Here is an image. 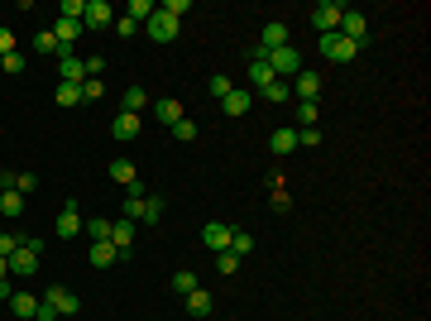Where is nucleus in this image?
Returning a JSON list of instances; mask_svg holds the SVG:
<instances>
[{
  "instance_id": "nucleus-1",
  "label": "nucleus",
  "mask_w": 431,
  "mask_h": 321,
  "mask_svg": "<svg viewBox=\"0 0 431 321\" xmlns=\"http://www.w3.org/2000/svg\"><path fill=\"white\" fill-rule=\"evenodd\" d=\"M317 53L331 58V63H350L359 48H354V44L345 39V34H340V29H336V34H317Z\"/></svg>"
},
{
  "instance_id": "nucleus-2",
  "label": "nucleus",
  "mask_w": 431,
  "mask_h": 321,
  "mask_svg": "<svg viewBox=\"0 0 431 321\" xmlns=\"http://www.w3.org/2000/svg\"><path fill=\"white\" fill-rule=\"evenodd\" d=\"M264 58H269V67H273V77H278V81H283V77H297V72L307 67L293 44H288V48H273V53H264Z\"/></svg>"
},
{
  "instance_id": "nucleus-3",
  "label": "nucleus",
  "mask_w": 431,
  "mask_h": 321,
  "mask_svg": "<svg viewBox=\"0 0 431 321\" xmlns=\"http://www.w3.org/2000/svg\"><path fill=\"white\" fill-rule=\"evenodd\" d=\"M340 15H345V5L321 0V5L312 10V29H317V34H336V29H340Z\"/></svg>"
},
{
  "instance_id": "nucleus-4",
  "label": "nucleus",
  "mask_w": 431,
  "mask_h": 321,
  "mask_svg": "<svg viewBox=\"0 0 431 321\" xmlns=\"http://www.w3.org/2000/svg\"><path fill=\"white\" fill-rule=\"evenodd\" d=\"M340 34H345V39H350L354 48H364V44H369V39H374V34H369V20H364V15H359V10H345V15H340Z\"/></svg>"
},
{
  "instance_id": "nucleus-5",
  "label": "nucleus",
  "mask_w": 431,
  "mask_h": 321,
  "mask_svg": "<svg viewBox=\"0 0 431 321\" xmlns=\"http://www.w3.org/2000/svg\"><path fill=\"white\" fill-rule=\"evenodd\" d=\"M149 39H154V44H173V39H178V29H183V20H173V15H163V10H154V15H149Z\"/></svg>"
},
{
  "instance_id": "nucleus-6",
  "label": "nucleus",
  "mask_w": 431,
  "mask_h": 321,
  "mask_svg": "<svg viewBox=\"0 0 431 321\" xmlns=\"http://www.w3.org/2000/svg\"><path fill=\"white\" fill-rule=\"evenodd\" d=\"M44 302L53 307L58 317H77L81 312V302H77V293H67L62 283H48V293H44Z\"/></svg>"
},
{
  "instance_id": "nucleus-7",
  "label": "nucleus",
  "mask_w": 431,
  "mask_h": 321,
  "mask_svg": "<svg viewBox=\"0 0 431 321\" xmlns=\"http://www.w3.org/2000/svg\"><path fill=\"white\" fill-rule=\"evenodd\" d=\"M110 244H115V254H120V259H125V254H135V221L115 216V221H110Z\"/></svg>"
},
{
  "instance_id": "nucleus-8",
  "label": "nucleus",
  "mask_w": 431,
  "mask_h": 321,
  "mask_svg": "<svg viewBox=\"0 0 431 321\" xmlns=\"http://www.w3.org/2000/svg\"><path fill=\"white\" fill-rule=\"evenodd\" d=\"M81 25H86V29H110V25H115V10H110L106 0H86V10H81Z\"/></svg>"
},
{
  "instance_id": "nucleus-9",
  "label": "nucleus",
  "mask_w": 431,
  "mask_h": 321,
  "mask_svg": "<svg viewBox=\"0 0 431 321\" xmlns=\"http://www.w3.org/2000/svg\"><path fill=\"white\" fill-rule=\"evenodd\" d=\"M230 235H235V230H230L225 221H206V225H201V244H211L216 254H220V249H230Z\"/></svg>"
},
{
  "instance_id": "nucleus-10",
  "label": "nucleus",
  "mask_w": 431,
  "mask_h": 321,
  "mask_svg": "<svg viewBox=\"0 0 431 321\" xmlns=\"http://www.w3.org/2000/svg\"><path fill=\"white\" fill-rule=\"evenodd\" d=\"M249 81H254L259 91H264L269 81H278V77H273V67H269V58H264V48H254V53H249Z\"/></svg>"
},
{
  "instance_id": "nucleus-11",
  "label": "nucleus",
  "mask_w": 431,
  "mask_h": 321,
  "mask_svg": "<svg viewBox=\"0 0 431 321\" xmlns=\"http://www.w3.org/2000/svg\"><path fill=\"white\" fill-rule=\"evenodd\" d=\"M293 91H297V101H317V91H321V72H312V67H302L293 81Z\"/></svg>"
},
{
  "instance_id": "nucleus-12",
  "label": "nucleus",
  "mask_w": 431,
  "mask_h": 321,
  "mask_svg": "<svg viewBox=\"0 0 431 321\" xmlns=\"http://www.w3.org/2000/svg\"><path fill=\"white\" fill-rule=\"evenodd\" d=\"M81 225H86V221L77 216V202H67V207L58 211V235H62V240H72V235H81Z\"/></svg>"
},
{
  "instance_id": "nucleus-13",
  "label": "nucleus",
  "mask_w": 431,
  "mask_h": 321,
  "mask_svg": "<svg viewBox=\"0 0 431 321\" xmlns=\"http://www.w3.org/2000/svg\"><path fill=\"white\" fill-rule=\"evenodd\" d=\"M259 48H264V53L288 48V25H283V20H269V25H264V39H259Z\"/></svg>"
},
{
  "instance_id": "nucleus-14",
  "label": "nucleus",
  "mask_w": 431,
  "mask_h": 321,
  "mask_svg": "<svg viewBox=\"0 0 431 321\" xmlns=\"http://www.w3.org/2000/svg\"><path fill=\"white\" fill-rule=\"evenodd\" d=\"M58 81L81 86V81H86V63H81V58H58Z\"/></svg>"
},
{
  "instance_id": "nucleus-15",
  "label": "nucleus",
  "mask_w": 431,
  "mask_h": 321,
  "mask_svg": "<svg viewBox=\"0 0 431 321\" xmlns=\"http://www.w3.org/2000/svg\"><path fill=\"white\" fill-rule=\"evenodd\" d=\"M110 134H115L120 144H130V139L139 134V115H130V110H120V115L110 120Z\"/></svg>"
},
{
  "instance_id": "nucleus-16",
  "label": "nucleus",
  "mask_w": 431,
  "mask_h": 321,
  "mask_svg": "<svg viewBox=\"0 0 431 321\" xmlns=\"http://www.w3.org/2000/svg\"><path fill=\"white\" fill-rule=\"evenodd\" d=\"M249 106H254V91H230V96L220 101V110H225L230 120H240V115H249Z\"/></svg>"
},
{
  "instance_id": "nucleus-17",
  "label": "nucleus",
  "mask_w": 431,
  "mask_h": 321,
  "mask_svg": "<svg viewBox=\"0 0 431 321\" xmlns=\"http://www.w3.org/2000/svg\"><path fill=\"white\" fill-rule=\"evenodd\" d=\"M183 302H187V312H192V317H211V312H216V297L206 293V288H192V293L183 297Z\"/></svg>"
},
{
  "instance_id": "nucleus-18",
  "label": "nucleus",
  "mask_w": 431,
  "mask_h": 321,
  "mask_svg": "<svg viewBox=\"0 0 431 321\" xmlns=\"http://www.w3.org/2000/svg\"><path fill=\"white\" fill-rule=\"evenodd\" d=\"M293 149H297V130H273L269 134V154L273 159H288Z\"/></svg>"
},
{
  "instance_id": "nucleus-19",
  "label": "nucleus",
  "mask_w": 431,
  "mask_h": 321,
  "mask_svg": "<svg viewBox=\"0 0 431 321\" xmlns=\"http://www.w3.org/2000/svg\"><path fill=\"white\" fill-rule=\"evenodd\" d=\"M154 120H159V125H168V130H173V125L183 120V101H173V96H168V101H154Z\"/></svg>"
},
{
  "instance_id": "nucleus-20",
  "label": "nucleus",
  "mask_w": 431,
  "mask_h": 321,
  "mask_svg": "<svg viewBox=\"0 0 431 321\" xmlns=\"http://www.w3.org/2000/svg\"><path fill=\"white\" fill-rule=\"evenodd\" d=\"M86 259H91V268H110L120 254H115V244H110V240H96L91 249H86Z\"/></svg>"
},
{
  "instance_id": "nucleus-21",
  "label": "nucleus",
  "mask_w": 431,
  "mask_h": 321,
  "mask_svg": "<svg viewBox=\"0 0 431 321\" xmlns=\"http://www.w3.org/2000/svg\"><path fill=\"white\" fill-rule=\"evenodd\" d=\"M0 211L10 216V221H20V216H25V192L5 188V192H0Z\"/></svg>"
},
{
  "instance_id": "nucleus-22",
  "label": "nucleus",
  "mask_w": 431,
  "mask_h": 321,
  "mask_svg": "<svg viewBox=\"0 0 431 321\" xmlns=\"http://www.w3.org/2000/svg\"><path fill=\"white\" fill-rule=\"evenodd\" d=\"M144 106H149V91H144V86H130V91H120V110H130V115H139Z\"/></svg>"
},
{
  "instance_id": "nucleus-23",
  "label": "nucleus",
  "mask_w": 431,
  "mask_h": 321,
  "mask_svg": "<svg viewBox=\"0 0 431 321\" xmlns=\"http://www.w3.org/2000/svg\"><path fill=\"white\" fill-rule=\"evenodd\" d=\"M10 312L29 321L34 312H39V297H34V293H10Z\"/></svg>"
},
{
  "instance_id": "nucleus-24",
  "label": "nucleus",
  "mask_w": 431,
  "mask_h": 321,
  "mask_svg": "<svg viewBox=\"0 0 431 321\" xmlns=\"http://www.w3.org/2000/svg\"><path fill=\"white\" fill-rule=\"evenodd\" d=\"M135 178H139V173H135V163H130V159H115V163H110V183H120V188H130Z\"/></svg>"
},
{
  "instance_id": "nucleus-25",
  "label": "nucleus",
  "mask_w": 431,
  "mask_h": 321,
  "mask_svg": "<svg viewBox=\"0 0 431 321\" xmlns=\"http://www.w3.org/2000/svg\"><path fill=\"white\" fill-rule=\"evenodd\" d=\"M159 5H149V0H130L125 5V20H135V25H149V15H154Z\"/></svg>"
},
{
  "instance_id": "nucleus-26",
  "label": "nucleus",
  "mask_w": 431,
  "mask_h": 321,
  "mask_svg": "<svg viewBox=\"0 0 431 321\" xmlns=\"http://www.w3.org/2000/svg\"><path fill=\"white\" fill-rule=\"evenodd\" d=\"M139 221H144V225H159V221H163V197H144V211H139Z\"/></svg>"
},
{
  "instance_id": "nucleus-27",
  "label": "nucleus",
  "mask_w": 431,
  "mask_h": 321,
  "mask_svg": "<svg viewBox=\"0 0 431 321\" xmlns=\"http://www.w3.org/2000/svg\"><path fill=\"white\" fill-rule=\"evenodd\" d=\"M206 86H211V96H216V101H225V96L235 91V81L225 77V72H211V81H206Z\"/></svg>"
},
{
  "instance_id": "nucleus-28",
  "label": "nucleus",
  "mask_w": 431,
  "mask_h": 321,
  "mask_svg": "<svg viewBox=\"0 0 431 321\" xmlns=\"http://www.w3.org/2000/svg\"><path fill=\"white\" fill-rule=\"evenodd\" d=\"M216 268H220L225 278H235V273H240V254H230V249H220V254H216Z\"/></svg>"
},
{
  "instance_id": "nucleus-29",
  "label": "nucleus",
  "mask_w": 431,
  "mask_h": 321,
  "mask_svg": "<svg viewBox=\"0 0 431 321\" xmlns=\"http://www.w3.org/2000/svg\"><path fill=\"white\" fill-rule=\"evenodd\" d=\"M192 288H197V273H192V268H178V273H173V293L187 297Z\"/></svg>"
},
{
  "instance_id": "nucleus-30",
  "label": "nucleus",
  "mask_w": 431,
  "mask_h": 321,
  "mask_svg": "<svg viewBox=\"0 0 431 321\" xmlns=\"http://www.w3.org/2000/svg\"><path fill=\"white\" fill-rule=\"evenodd\" d=\"M101 96H106V81H101V77L81 81V101H101Z\"/></svg>"
},
{
  "instance_id": "nucleus-31",
  "label": "nucleus",
  "mask_w": 431,
  "mask_h": 321,
  "mask_svg": "<svg viewBox=\"0 0 431 321\" xmlns=\"http://www.w3.org/2000/svg\"><path fill=\"white\" fill-rule=\"evenodd\" d=\"M249 249H254V235H249V230H235V235H230V254H249Z\"/></svg>"
},
{
  "instance_id": "nucleus-32",
  "label": "nucleus",
  "mask_w": 431,
  "mask_h": 321,
  "mask_svg": "<svg viewBox=\"0 0 431 321\" xmlns=\"http://www.w3.org/2000/svg\"><path fill=\"white\" fill-rule=\"evenodd\" d=\"M53 96H58V106H77V101H81V86H67V81H58Z\"/></svg>"
},
{
  "instance_id": "nucleus-33",
  "label": "nucleus",
  "mask_w": 431,
  "mask_h": 321,
  "mask_svg": "<svg viewBox=\"0 0 431 321\" xmlns=\"http://www.w3.org/2000/svg\"><path fill=\"white\" fill-rule=\"evenodd\" d=\"M317 125V101H297V130Z\"/></svg>"
},
{
  "instance_id": "nucleus-34",
  "label": "nucleus",
  "mask_w": 431,
  "mask_h": 321,
  "mask_svg": "<svg viewBox=\"0 0 431 321\" xmlns=\"http://www.w3.org/2000/svg\"><path fill=\"white\" fill-rule=\"evenodd\" d=\"M173 139H183V144H192V139H197V120H187V115H183V120L173 125Z\"/></svg>"
},
{
  "instance_id": "nucleus-35",
  "label": "nucleus",
  "mask_w": 431,
  "mask_h": 321,
  "mask_svg": "<svg viewBox=\"0 0 431 321\" xmlns=\"http://www.w3.org/2000/svg\"><path fill=\"white\" fill-rule=\"evenodd\" d=\"M34 48H39V53H58V39H53V29H39V34H34Z\"/></svg>"
},
{
  "instance_id": "nucleus-36",
  "label": "nucleus",
  "mask_w": 431,
  "mask_h": 321,
  "mask_svg": "<svg viewBox=\"0 0 431 321\" xmlns=\"http://www.w3.org/2000/svg\"><path fill=\"white\" fill-rule=\"evenodd\" d=\"M259 96H269V101H288V96H293V86H288V81H269Z\"/></svg>"
},
{
  "instance_id": "nucleus-37",
  "label": "nucleus",
  "mask_w": 431,
  "mask_h": 321,
  "mask_svg": "<svg viewBox=\"0 0 431 321\" xmlns=\"http://www.w3.org/2000/svg\"><path fill=\"white\" fill-rule=\"evenodd\" d=\"M81 230H86L91 240H110V221H101V216H96V221H86Z\"/></svg>"
},
{
  "instance_id": "nucleus-38",
  "label": "nucleus",
  "mask_w": 431,
  "mask_h": 321,
  "mask_svg": "<svg viewBox=\"0 0 431 321\" xmlns=\"http://www.w3.org/2000/svg\"><path fill=\"white\" fill-rule=\"evenodd\" d=\"M159 10H163V15H173V20H183V15L192 10V0H163Z\"/></svg>"
},
{
  "instance_id": "nucleus-39",
  "label": "nucleus",
  "mask_w": 431,
  "mask_h": 321,
  "mask_svg": "<svg viewBox=\"0 0 431 321\" xmlns=\"http://www.w3.org/2000/svg\"><path fill=\"white\" fill-rule=\"evenodd\" d=\"M81 10H86V0H62V5H58L62 20H81Z\"/></svg>"
},
{
  "instance_id": "nucleus-40",
  "label": "nucleus",
  "mask_w": 431,
  "mask_h": 321,
  "mask_svg": "<svg viewBox=\"0 0 431 321\" xmlns=\"http://www.w3.org/2000/svg\"><path fill=\"white\" fill-rule=\"evenodd\" d=\"M0 67H5L10 77H20V72H25V53H5V58H0Z\"/></svg>"
},
{
  "instance_id": "nucleus-41",
  "label": "nucleus",
  "mask_w": 431,
  "mask_h": 321,
  "mask_svg": "<svg viewBox=\"0 0 431 321\" xmlns=\"http://www.w3.org/2000/svg\"><path fill=\"white\" fill-rule=\"evenodd\" d=\"M297 144H307V149H317V144H321V130H317V125H307V130H297Z\"/></svg>"
},
{
  "instance_id": "nucleus-42",
  "label": "nucleus",
  "mask_w": 431,
  "mask_h": 321,
  "mask_svg": "<svg viewBox=\"0 0 431 321\" xmlns=\"http://www.w3.org/2000/svg\"><path fill=\"white\" fill-rule=\"evenodd\" d=\"M288 207H293V202H288V188L273 183V211H288Z\"/></svg>"
},
{
  "instance_id": "nucleus-43",
  "label": "nucleus",
  "mask_w": 431,
  "mask_h": 321,
  "mask_svg": "<svg viewBox=\"0 0 431 321\" xmlns=\"http://www.w3.org/2000/svg\"><path fill=\"white\" fill-rule=\"evenodd\" d=\"M15 249H20V235H5V230H0V259H10Z\"/></svg>"
},
{
  "instance_id": "nucleus-44",
  "label": "nucleus",
  "mask_w": 431,
  "mask_h": 321,
  "mask_svg": "<svg viewBox=\"0 0 431 321\" xmlns=\"http://www.w3.org/2000/svg\"><path fill=\"white\" fill-rule=\"evenodd\" d=\"M39 188V178L34 173H15V192H34Z\"/></svg>"
},
{
  "instance_id": "nucleus-45",
  "label": "nucleus",
  "mask_w": 431,
  "mask_h": 321,
  "mask_svg": "<svg viewBox=\"0 0 431 321\" xmlns=\"http://www.w3.org/2000/svg\"><path fill=\"white\" fill-rule=\"evenodd\" d=\"M81 63H86V77H101V72H106V58H81Z\"/></svg>"
},
{
  "instance_id": "nucleus-46",
  "label": "nucleus",
  "mask_w": 431,
  "mask_h": 321,
  "mask_svg": "<svg viewBox=\"0 0 431 321\" xmlns=\"http://www.w3.org/2000/svg\"><path fill=\"white\" fill-rule=\"evenodd\" d=\"M5 53H15V34L0 25V58H5Z\"/></svg>"
},
{
  "instance_id": "nucleus-47",
  "label": "nucleus",
  "mask_w": 431,
  "mask_h": 321,
  "mask_svg": "<svg viewBox=\"0 0 431 321\" xmlns=\"http://www.w3.org/2000/svg\"><path fill=\"white\" fill-rule=\"evenodd\" d=\"M34 317H39V321H58V312L48 307V302H44V297H39V312H34Z\"/></svg>"
},
{
  "instance_id": "nucleus-48",
  "label": "nucleus",
  "mask_w": 431,
  "mask_h": 321,
  "mask_svg": "<svg viewBox=\"0 0 431 321\" xmlns=\"http://www.w3.org/2000/svg\"><path fill=\"white\" fill-rule=\"evenodd\" d=\"M115 29H120V39H135V34H139V25H135V20H120Z\"/></svg>"
},
{
  "instance_id": "nucleus-49",
  "label": "nucleus",
  "mask_w": 431,
  "mask_h": 321,
  "mask_svg": "<svg viewBox=\"0 0 431 321\" xmlns=\"http://www.w3.org/2000/svg\"><path fill=\"white\" fill-rule=\"evenodd\" d=\"M5 278H10V264H5V259H0V283H5Z\"/></svg>"
},
{
  "instance_id": "nucleus-50",
  "label": "nucleus",
  "mask_w": 431,
  "mask_h": 321,
  "mask_svg": "<svg viewBox=\"0 0 431 321\" xmlns=\"http://www.w3.org/2000/svg\"><path fill=\"white\" fill-rule=\"evenodd\" d=\"M0 307H5V302H0Z\"/></svg>"
}]
</instances>
